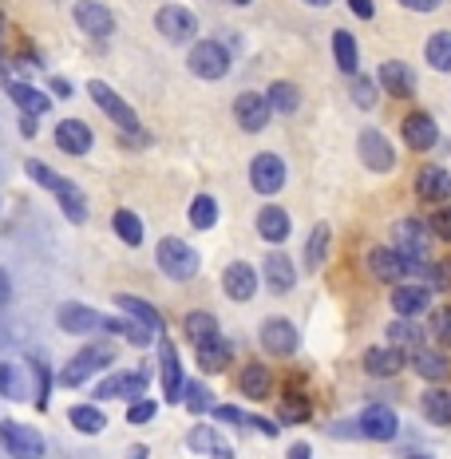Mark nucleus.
I'll return each mask as SVG.
<instances>
[{
  "label": "nucleus",
  "instance_id": "nucleus-1",
  "mask_svg": "<svg viewBox=\"0 0 451 459\" xmlns=\"http://www.w3.org/2000/svg\"><path fill=\"white\" fill-rule=\"evenodd\" d=\"M24 170H28V178H32V183H40L44 190H52L56 203H60V210L68 214V222H75V226L88 222V198H83V190H80V186L68 183L64 175H56L52 167H44L40 159H28V162H24Z\"/></svg>",
  "mask_w": 451,
  "mask_h": 459
},
{
  "label": "nucleus",
  "instance_id": "nucleus-2",
  "mask_svg": "<svg viewBox=\"0 0 451 459\" xmlns=\"http://www.w3.org/2000/svg\"><path fill=\"white\" fill-rule=\"evenodd\" d=\"M159 270L170 277V281H190L198 273V254L195 246H186L182 238H162L159 250H155Z\"/></svg>",
  "mask_w": 451,
  "mask_h": 459
},
{
  "label": "nucleus",
  "instance_id": "nucleus-3",
  "mask_svg": "<svg viewBox=\"0 0 451 459\" xmlns=\"http://www.w3.org/2000/svg\"><path fill=\"white\" fill-rule=\"evenodd\" d=\"M111 365V349L108 344H88L83 352H75V357L68 360V365L60 368V388H80V385H88V380L95 377L100 368H108Z\"/></svg>",
  "mask_w": 451,
  "mask_h": 459
},
{
  "label": "nucleus",
  "instance_id": "nucleus-4",
  "mask_svg": "<svg viewBox=\"0 0 451 459\" xmlns=\"http://www.w3.org/2000/svg\"><path fill=\"white\" fill-rule=\"evenodd\" d=\"M88 95H91L95 103H100V111L108 115L111 123H119V127L127 131V135H143V127H139V115L131 111V103L123 100V95L115 91V88H108V83H103V80H91V83H88Z\"/></svg>",
  "mask_w": 451,
  "mask_h": 459
},
{
  "label": "nucleus",
  "instance_id": "nucleus-5",
  "mask_svg": "<svg viewBox=\"0 0 451 459\" xmlns=\"http://www.w3.org/2000/svg\"><path fill=\"white\" fill-rule=\"evenodd\" d=\"M396 250L412 270H424L428 250H431V226L420 222V218H404V222L396 226Z\"/></svg>",
  "mask_w": 451,
  "mask_h": 459
},
{
  "label": "nucleus",
  "instance_id": "nucleus-6",
  "mask_svg": "<svg viewBox=\"0 0 451 459\" xmlns=\"http://www.w3.org/2000/svg\"><path fill=\"white\" fill-rule=\"evenodd\" d=\"M190 72L198 80H222L230 75V52L218 40H198L190 48Z\"/></svg>",
  "mask_w": 451,
  "mask_h": 459
},
{
  "label": "nucleus",
  "instance_id": "nucleus-7",
  "mask_svg": "<svg viewBox=\"0 0 451 459\" xmlns=\"http://www.w3.org/2000/svg\"><path fill=\"white\" fill-rule=\"evenodd\" d=\"M0 444H4V452H13L16 459H40L44 455V436L28 424H16V420H4V424H0Z\"/></svg>",
  "mask_w": 451,
  "mask_h": 459
},
{
  "label": "nucleus",
  "instance_id": "nucleus-8",
  "mask_svg": "<svg viewBox=\"0 0 451 459\" xmlns=\"http://www.w3.org/2000/svg\"><path fill=\"white\" fill-rule=\"evenodd\" d=\"M249 183H254L257 195H277L285 186V159L273 155V151H262L249 162Z\"/></svg>",
  "mask_w": 451,
  "mask_h": 459
},
{
  "label": "nucleus",
  "instance_id": "nucleus-9",
  "mask_svg": "<svg viewBox=\"0 0 451 459\" xmlns=\"http://www.w3.org/2000/svg\"><path fill=\"white\" fill-rule=\"evenodd\" d=\"M270 115H273L270 95L242 91V95H238V100H234V119H238V127H246V131H265V123H270Z\"/></svg>",
  "mask_w": 451,
  "mask_h": 459
},
{
  "label": "nucleus",
  "instance_id": "nucleus-10",
  "mask_svg": "<svg viewBox=\"0 0 451 459\" xmlns=\"http://www.w3.org/2000/svg\"><path fill=\"white\" fill-rule=\"evenodd\" d=\"M357 151H360V162L369 170H377V175H388L392 167H396V151L388 147V139L380 135V131H360V143H357Z\"/></svg>",
  "mask_w": 451,
  "mask_h": 459
},
{
  "label": "nucleus",
  "instance_id": "nucleus-11",
  "mask_svg": "<svg viewBox=\"0 0 451 459\" xmlns=\"http://www.w3.org/2000/svg\"><path fill=\"white\" fill-rule=\"evenodd\" d=\"M75 24H80V32L95 36V40H108L115 32V16L108 4H100V0H80L75 4Z\"/></svg>",
  "mask_w": 451,
  "mask_h": 459
},
{
  "label": "nucleus",
  "instance_id": "nucleus-12",
  "mask_svg": "<svg viewBox=\"0 0 451 459\" xmlns=\"http://www.w3.org/2000/svg\"><path fill=\"white\" fill-rule=\"evenodd\" d=\"M159 32L167 36V40H175V44H186V40H195V32H198V21H195V13L190 8H178V4H167V8H159Z\"/></svg>",
  "mask_w": 451,
  "mask_h": 459
},
{
  "label": "nucleus",
  "instance_id": "nucleus-13",
  "mask_svg": "<svg viewBox=\"0 0 451 459\" xmlns=\"http://www.w3.org/2000/svg\"><path fill=\"white\" fill-rule=\"evenodd\" d=\"M301 337H297V329L285 317H270L262 325V349L270 352V357H293Z\"/></svg>",
  "mask_w": 451,
  "mask_h": 459
},
{
  "label": "nucleus",
  "instance_id": "nucleus-14",
  "mask_svg": "<svg viewBox=\"0 0 451 459\" xmlns=\"http://www.w3.org/2000/svg\"><path fill=\"white\" fill-rule=\"evenodd\" d=\"M400 135H404L412 151H431L439 143V127L428 111H412V115H404V123H400Z\"/></svg>",
  "mask_w": 451,
  "mask_h": 459
},
{
  "label": "nucleus",
  "instance_id": "nucleus-15",
  "mask_svg": "<svg viewBox=\"0 0 451 459\" xmlns=\"http://www.w3.org/2000/svg\"><path fill=\"white\" fill-rule=\"evenodd\" d=\"M52 135H56V147H60L64 155H88L91 143H95L91 127L88 123H80V119H60Z\"/></svg>",
  "mask_w": 451,
  "mask_h": 459
},
{
  "label": "nucleus",
  "instance_id": "nucleus-16",
  "mask_svg": "<svg viewBox=\"0 0 451 459\" xmlns=\"http://www.w3.org/2000/svg\"><path fill=\"white\" fill-rule=\"evenodd\" d=\"M369 270L372 277H380V281H388V285H400L404 277L412 273V265L400 257V250H388V246H377V250L369 254Z\"/></svg>",
  "mask_w": 451,
  "mask_h": 459
},
{
  "label": "nucleus",
  "instance_id": "nucleus-17",
  "mask_svg": "<svg viewBox=\"0 0 451 459\" xmlns=\"http://www.w3.org/2000/svg\"><path fill=\"white\" fill-rule=\"evenodd\" d=\"M143 388H147V377H143V372H115V377H108V380H100V385H95V400L127 396L131 404H135Z\"/></svg>",
  "mask_w": 451,
  "mask_h": 459
},
{
  "label": "nucleus",
  "instance_id": "nucleus-18",
  "mask_svg": "<svg viewBox=\"0 0 451 459\" xmlns=\"http://www.w3.org/2000/svg\"><path fill=\"white\" fill-rule=\"evenodd\" d=\"M380 88L388 95H396V100H412V95H416V72H412L404 60L380 64Z\"/></svg>",
  "mask_w": 451,
  "mask_h": 459
},
{
  "label": "nucleus",
  "instance_id": "nucleus-19",
  "mask_svg": "<svg viewBox=\"0 0 451 459\" xmlns=\"http://www.w3.org/2000/svg\"><path fill=\"white\" fill-rule=\"evenodd\" d=\"M159 352H162V388H167V404H182V388H186V380H182L178 349L167 337H162Z\"/></svg>",
  "mask_w": 451,
  "mask_h": 459
},
{
  "label": "nucleus",
  "instance_id": "nucleus-20",
  "mask_svg": "<svg viewBox=\"0 0 451 459\" xmlns=\"http://www.w3.org/2000/svg\"><path fill=\"white\" fill-rule=\"evenodd\" d=\"M360 432L369 436V439H392L400 432V420H396V412H392V408H384V404H369L360 412Z\"/></svg>",
  "mask_w": 451,
  "mask_h": 459
},
{
  "label": "nucleus",
  "instance_id": "nucleus-21",
  "mask_svg": "<svg viewBox=\"0 0 451 459\" xmlns=\"http://www.w3.org/2000/svg\"><path fill=\"white\" fill-rule=\"evenodd\" d=\"M222 290L230 301H249L257 293V273L249 270L246 262H230L222 273Z\"/></svg>",
  "mask_w": 451,
  "mask_h": 459
},
{
  "label": "nucleus",
  "instance_id": "nucleus-22",
  "mask_svg": "<svg viewBox=\"0 0 451 459\" xmlns=\"http://www.w3.org/2000/svg\"><path fill=\"white\" fill-rule=\"evenodd\" d=\"M56 321H60V329L64 333H91V329H103V317L95 309H88V305H75V301H68V305H60V313H56Z\"/></svg>",
  "mask_w": 451,
  "mask_h": 459
},
{
  "label": "nucleus",
  "instance_id": "nucleus-23",
  "mask_svg": "<svg viewBox=\"0 0 451 459\" xmlns=\"http://www.w3.org/2000/svg\"><path fill=\"white\" fill-rule=\"evenodd\" d=\"M428 305H431L428 285H396V293H392V309H396L400 317H420Z\"/></svg>",
  "mask_w": 451,
  "mask_h": 459
},
{
  "label": "nucleus",
  "instance_id": "nucleus-24",
  "mask_svg": "<svg viewBox=\"0 0 451 459\" xmlns=\"http://www.w3.org/2000/svg\"><path fill=\"white\" fill-rule=\"evenodd\" d=\"M416 195L424 198V203H444L451 195V175L444 167H424L416 175Z\"/></svg>",
  "mask_w": 451,
  "mask_h": 459
},
{
  "label": "nucleus",
  "instance_id": "nucleus-25",
  "mask_svg": "<svg viewBox=\"0 0 451 459\" xmlns=\"http://www.w3.org/2000/svg\"><path fill=\"white\" fill-rule=\"evenodd\" d=\"M262 273H265V281H270V290H273V293H290L293 285H297L293 262H290V257H285L282 250L265 257V262H262Z\"/></svg>",
  "mask_w": 451,
  "mask_h": 459
},
{
  "label": "nucleus",
  "instance_id": "nucleus-26",
  "mask_svg": "<svg viewBox=\"0 0 451 459\" xmlns=\"http://www.w3.org/2000/svg\"><path fill=\"white\" fill-rule=\"evenodd\" d=\"M115 305H119L123 313H131V317H135V321H143V325H147V329H155L159 337H162V329H167V325H162V313H159L151 301L135 298V293H115Z\"/></svg>",
  "mask_w": 451,
  "mask_h": 459
},
{
  "label": "nucleus",
  "instance_id": "nucleus-27",
  "mask_svg": "<svg viewBox=\"0 0 451 459\" xmlns=\"http://www.w3.org/2000/svg\"><path fill=\"white\" fill-rule=\"evenodd\" d=\"M404 357H408V352L384 344V349H369V352H364V368H369L372 377H396V372L404 368Z\"/></svg>",
  "mask_w": 451,
  "mask_h": 459
},
{
  "label": "nucleus",
  "instance_id": "nucleus-28",
  "mask_svg": "<svg viewBox=\"0 0 451 459\" xmlns=\"http://www.w3.org/2000/svg\"><path fill=\"white\" fill-rule=\"evenodd\" d=\"M412 368H416L424 380H444L451 372V357L439 349H416L412 352Z\"/></svg>",
  "mask_w": 451,
  "mask_h": 459
},
{
  "label": "nucleus",
  "instance_id": "nucleus-29",
  "mask_svg": "<svg viewBox=\"0 0 451 459\" xmlns=\"http://www.w3.org/2000/svg\"><path fill=\"white\" fill-rule=\"evenodd\" d=\"M257 234L265 242H285L290 238V214L282 206H262L257 210Z\"/></svg>",
  "mask_w": 451,
  "mask_h": 459
},
{
  "label": "nucleus",
  "instance_id": "nucleus-30",
  "mask_svg": "<svg viewBox=\"0 0 451 459\" xmlns=\"http://www.w3.org/2000/svg\"><path fill=\"white\" fill-rule=\"evenodd\" d=\"M270 388H273V377H270L265 365H246L242 377H238V392H246L249 400H265Z\"/></svg>",
  "mask_w": 451,
  "mask_h": 459
},
{
  "label": "nucleus",
  "instance_id": "nucleus-31",
  "mask_svg": "<svg viewBox=\"0 0 451 459\" xmlns=\"http://www.w3.org/2000/svg\"><path fill=\"white\" fill-rule=\"evenodd\" d=\"M4 88H8L13 103H16V108H21L24 115H44L48 108H52V103H48V95H44V91H36L32 83H16V80H8Z\"/></svg>",
  "mask_w": 451,
  "mask_h": 459
},
{
  "label": "nucleus",
  "instance_id": "nucleus-32",
  "mask_svg": "<svg viewBox=\"0 0 451 459\" xmlns=\"http://www.w3.org/2000/svg\"><path fill=\"white\" fill-rule=\"evenodd\" d=\"M388 344L412 357L416 349H424V329H420V325H412L408 317H400L396 325H388Z\"/></svg>",
  "mask_w": 451,
  "mask_h": 459
},
{
  "label": "nucleus",
  "instance_id": "nucleus-33",
  "mask_svg": "<svg viewBox=\"0 0 451 459\" xmlns=\"http://www.w3.org/2000/svg\"><path fill=\"white\" fill-rule=\"evenodd\" d=\"M329 242H333L329 222H317V226L309 230V238H305V265H309V270H321V265H325Z\"/></svg>",
  "mask_w": 451,
  "mask_h": 459
},
{
  "label": "nucleus",
  "instance_id": "nucleus-34",
  "mask_svg": "<svg viewBox=\"0 0 451 459\" xmlns=\"http://www.w3.org/2000/svg\"><path fill=\"white\" fill-rule=\"evenodd\" d=\"M195 352H198V368H203V372H226L230 357H234L222 337H214V341H206V344H195Z\"/></svg>",
  "mask_w": 451,
  "mask_h": 459
},
{
  "label": "nucleus",
  "instance_id": "nucleus-35",
  "mask_svg": "<svg viewBox=\"0 0 451 459\" xmlns=\"http://www.w3.org/2000/svg\"><path fill=\"white\" fill-rule=\"evenodd\" d=\"M420 408H424V416L431 424H439V428L451 424V392L447 388H428L424 396H420Z\"/></svg>",
  "mask_w": 451,
  "mask_h": 459
},
{
  "label": "nucleus",
  "instance_id": "nucleus-36",
  "mask_svg": "<svg viewBox=\"0 0 451 459\" xmlns=\"http://www.w3.org/2000/svg\"><path fill=\"white\" fill-rule=\"evenodd\" d=\"M182 329H186V337L195 341V344H206V341L222 337V333H218V317H214V313H206V309L186 313V321H182Z\"/></svg>",
  "mask_w": 451,
  "mask_h": 459
},
{
  "label": "nucleus",
  "instance_id": "nucleus-37",
  "mask_svg": "<svg viewBox=\"0 0 451 459\" xmlns=\"http://www.w3.org/2000/svg\"><path fill=\"white\" fill-rule=\"evenodd\" d=\"M333 56H337V68H341L344 75H357V64H360V56H357V36L344 32V28H337V32H333Z\"/></svg>",
  "mask_w": 451,
  "mask_h": 459
},
{
  "label": "nucleus",
  "instance_id": "nucleus-38",
  "mask_svg": "<svg viewBox=\"0 0 451 459\" xmlns=\"http://www.w3.org/2000/svg\"><path fill=\"white\" fill-rule=\"evenodd\" d=\"M68 420H72L75 432H83V436H100L103 428H108V416H103L95 404H75L68 412Z\"/></svg>",
  "mask_w": 451,
  "mask_h": 459
},
{
  "label": "nucleus",
  "instance_id": "nucleus-39",
  "mask_svg": "<svg viewBox=\"0 0 451 459\" xmlns=\"http://www.w3.org/2000/svg\"><path fill=\"white\" fill-rule=\"evenodd\" d=\"M270 103H273V111H282V115H293L297 108H301V91L293 88V83H285V80H273L270 83Z\"/></svg>",
  "mask_w": 451,
  "mask_h": 459
},
{
  "label": "nucleus",
  "instance_id": "nucleus-40",
  "mask_svg": "<svg viewBox=\"0 0 451 459\" xmlns=\"http://www.w3.org/2000/svg\"><path fill=\"white\" fill-rule=\"evenodd\" d=\"M428 64L436 72H451V32H436L428 36V48H424Z\"/></svg>",
  "mask_w": 451,
  "mask_h": 459
},
{
  "label": "nucleus",
  "instance_id": "nucleus-41",
  "mask_svg": "<svg viewBox=\"0 0 451 459\" xmlns=\"http://www.w3.org/2000/svg\"><path fill=\"white\" fill-rule=\"evenodd\" d=\"M214 222H218L214 195H195V203H190V226L195 230H214Z\"/></svg>",
  "mask_w": 451,
  "mask_h": 459
},
{
  "label": "nucleus",
  "instance_id": "nucleus-42",
  "mask_svg": "<svg viewBox=\"0 0 451 459\" xmlns=\"http://www.w3.org/2000/svg\"><path fill=\"white\" fill-rule=\"evenodd\" d=\"M182 404H186L195 416L214 412V396H210V388L198 385V380H186V388H182Z\"/></svg>",
  "mask_w": 451,
  "mask_h": 459
},
{
  "label": "nucleus",
  "instance_id": "nucleus-43",
  "mask_svg": "<svg viewBox=\"0 0 451 459\" xmlns=\"http://www.w3.org/2000/svg\"><path fill=\"white\" fill-rule=\"evenodd\" d=\"M111 226H115V234H119L127 246H139V242H143V222H139L135 214H131V210H115Z\"/></svg>",
  "mask_w": 451,
  "mask_h": 459
},
{
  "label": "nucleus",
  "instance_id": "nucleus-44",
  "mask_svg": "<svg viewBox=\"0 0 451 459\" xmlns=\"http://www.w3.org/2000/svg\"><path fill=\"white\" fill-rule=\"evenodd\" d=\"M0 392H4L8 400H24L28 396V380H24V372L16 365H0Z\"/></svg>",
  "mask_w": 451,
  "mask_h": 459
},
{
  "label": "nucleus",
  "instance_id": "nucleus-45",
  "mask_svg": "<svg viewBox=\"0 0 451 459\" xmlns=\"http://www.w3.org/2000/svg\"><path fill=\"white\" fill-rule=\"evenodd\" d=\"M309 396H301V392H290V396H282V420L285 424H305L309 420Z\"/></svg>",
  "mask_w": 451,
  "mask_h": 459
},
{
  "label": "nucleus",
  "instance_id": "nucleus-46",
  "mask_svg": "<svg viewBox=\"0 0 451 459\" xmlns=\"http://www.w3.org/2000/svg\"><path fill=\"white\" fill-rule=\"evenodd\" d=\"M186 447H190V452H198V455H214L218 432H214V428H206V424H195V428H190V436H186Z\"/></svg>",
  "mask_w": 451,
  "mask_h": 459
},
{
  "label": "nucleus",
  "instance_id": "nucleus-47",
  "mask_svg": "<svg viewBox=\"0 0 451 459\" xmlns=\"http://www.w3.org/2000/svg\"><path fill=\"white\" fill-rule=\"evenodd\" d=\"M431 337L451 349V305H439V309L431 313Z\"/></svg>",
  "mask_w": 451,
  "mask_h": 459
},
{
  "label": "nucleus",
  "instance_id": "nucleus-48",
  "mask_svg": "<svg viewBox=\"0 0 451 459\" xmlns=\"http://www.w3.org/2000/svg\"><path fill=\"white\" fill-rule=\"evenodd\" d=\"M428 226H431V234H436V238H444V242H451V206L439 203L436 210H431Z\"/></svg>",
  "mask_w": 451,
  "mask_h": 459
},
{
  "label": "nucleus",
  "instance_id": "nucleus-49",
  "mask_svg": "<svg viewBox=\"0 0 451 459\" xmlns=\"http://www.w3.org/2000/svg\"><path fill=\"white\" fill-rule=\"evenodd\" d=\"M352 100H357V108H364V111L377 108V83L357 75V80H352Z\"/></svg>",
  "mask_w": 451,
  "mask_h": 459
},
{
  "label": "nucleus",
  "instance_id": "nucleus-50",
  "mask_svg": "<svg viewBox=\"0 0 451 459\" xmlns=\"http://www.w3.org/2000/svg\"><path fill=\"white\" fill-rule=\"evenodd\" d=\"M155 416H159V404H155V400H135V404L127 408V424H151Z\"/></svg>",
  "mask_w": 451,
  "mask_h": 459
},
{
  "label": "nucleus",
  "instance_id": "nucleus-51",
  "mask_svg": "<svg viewBox=\"0 0 451 459\" xmlns=\"http://www.w3.org/2000/svg\"><path fill=\"white\" fill-rule=\"evenodd\" d=\"M123 337H127L131 344H151V337H159V333L147 329L143 321H123Z\"/></svg>",
  "mask_w": 451,
  "mask_h": 459
},
{
  "label": "nucleus",
  "instance_id": "nucleus-52",
  "mask_svg": "<svg viewBox=\"0 0 451 459\" xmlns=\"http://www.w3.org/2000/svg\"><path fill=\"white\" fill-rule=\"evenodd\" d=\"M214 416H218V420H226V424H249V416H242L238 408H230V404L214 408Z\"/></svg>",
  "mask_w": 451,
  "mask_h": 459
},
{
  "label": "nucleus",
  "instance_id": "nucleus-53",
  "mask_svg": "<svg viewBox=\"0 0 451 459\" xmlns=\"http://www.w3.org/2000/svg\"><path fill=\"white\" fill-rule=\"evenodd\" d=\"M349 8L360 16V21H372V16H377V4H372V0H349Z\"/></svg>",
  "mask_w": 451,
  "mask_h": 459
},
{
  "label": "nucleus",
  "instance_id": "nucleus-54",
  "mask_svg": "<svg viewBox=\"0 0 451 459\" xmlns=\"http://www.w3.org/2000/svg\"><path fill=\"white\" fill-rule=\"evenodd\" d=\"M404 8H412V13H436L439 0H400Z\"/></svg>",
  "mask_w": 451,
  "mask_h": 459
},
{
  "label": "nucleus",
  "instance_id": "nucleus-55",
  "mask_svg": "<svg viewBox=\"0 0 451 459\" xmlns=\"http://www.w3.org/2000/svg\"><path fill=\"white\" fill-rule=\"evenodd\" d=\"M436 281L444 285V290H451V257H447V262H439V265H436Z\"/></svg>",
  "mask_w": 451,
  "mask_h": 459
},
{
  "label": "nucleus",
  "instance_id": "nucleus-56",
  "mask_svg": "<svg viewBox=\"0 0 451 459\" xmlns=\"http://www.w3.org/2000/svg\"><path fill=\"white\" fill-rule=\"evenodd\" d=\"M21 131H24V139H36V115L21 111Z\"/></svg>",
  "mask_w": 451,
  "mask_h": 459
},
{
  "label": "nucleus",
  "instance_id": "nucleus-57",
  "mask_svg": "<svg viewBox=\"0 0 451 459\" xmlns=\"http://www.w3.org/2000/svg\"><path fill=\"white\" fill-rule=\"evenodd\" d=\"M8 298H13V285H8L4 270H0V309H4V305H8Z\"/></svg>",
  "mask_w": 451,
  "mask_h": 459
},
{
  "label": "nucleus",
  "instance_id": "nucleus-58",
  "mask_svg": "<svg viewBox=\"0 0 451 459\" xmlns=\"http://www.w3.org/2000/svg\"><path fill=\"white\" fill-rule=\"evenodd\" d=\"M249 424H254V428H262L265 436H277V424H270V420H262V416H249Z\"/></svg>",
  "mask_w": 451,
  "mask_h": 459
},
{
  "label": "nucleus",
  "instance_id": "nucleus-59",
  "mask_svg": "<svg viewBox=\"0 0 451 459\" xmlns=\"http://www.w3.org/2000/svg\"><path fill=\"white\" fill-rule=\"evenodd\" d=\"M290 459H313V455H309V444H293V447H290Z\"/></svg>",
  "mask_w": 451,
  "mask_h": 459
},
{
  "label": "nucleus",
  "instance_id": "nucleus-60",
  "mask_svg": "<svg viewBox=\"0 0 451 459\" xmlns=\"http://www.w3.org/2000/svg\"><path fill=\"white\" fill-rule=\"evenodd\" d=\"M214 459H234V455H230V447L222 444V439H218V447H214Z\"/></svg>",
  "mask_w": 451,
  "mask_h": 459
},
{
  "label": "nucleus",
  "instance_id": "nucleus-61",
  "mask_svg": "<svg viewBox=\"0 0 451 459\" xmlns=\"http://www.w3.org/2000/svg\"><path fill=\"white\" fill-rule=\"evenodd\" d=\"M127 459H147V447L135 444V447H131V455H127Z\"/></svg>",
  "mask_w": 451,
  "mask_h": 459
},
{
  "label": "nucleus",
  "instance_id": "nucleus-62",
  "mask_svg": "<svg viewBox=\"0 0 451 459\" xmlns=\"http://www.w3.org/2000/svg\"><path fill=\"white\" fill-rule=\"evenodd\" d=\"M305 4H313V8H325V4H333V0H305Z\"/></svg>",
  "mask_w": 451,
  "mask_h": 459
},
{
  "label": "nucleus",
  "instance_id": "nucleus-63",
  "mask_svg": "<svg viewBox=\"0 0 451 459\" xmlns=\"http://www.w3.org/2000/svg\"><path fill=\"white\" fill-rule=\"evenodd\" d=\"M408 459H428V455H416V452H408Z\"/></svg>",
  "mask_w": 451,
  "mask_h": 459
},
{
  "label": "nucleus",
  "instance_id": "nucleus-64",
  "mask_svg": "<svg viewBox=\"0 0 451 459\" xmlns=\"http://www.w3.org/2000/svg\"><path fill=\"white\" fill-rule=\"evenodd\" d=\"M234 4H249V0H234Z\"/></svg>",
  "mask_w": 451,
  "mask_h": 459
}]
</instances>
